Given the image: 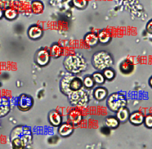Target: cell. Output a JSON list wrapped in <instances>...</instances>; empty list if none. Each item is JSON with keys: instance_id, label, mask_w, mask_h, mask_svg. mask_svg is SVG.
Segmentation results:
<instances>
[{"instance_id": "26", "label": "cell", "mask_w": 152, "mask_h": 149, "mask_svg": "<svg viewBox=\"0 0 152 149\" xmlns=\"http://www.w3.org/2000/svg\"><path fill=\"white\" fill-rule=\"evenodd\" d=\"M93 78H94V82L96 84H103L105 83V77H104L102 73H100V72H95L92 75Z\"/></svg>"}, {"instance_id": "23", "label": "cell", "mask_w": 152, "mask_h": 149, "mask_svg": "<svg viewBox=\"0 0 152 149\" xmlns=\"http://www.w3.org/2000/svg\"><path fill=\"white\" fill-rule=\"evenodd\" d=\"M105 124L107 127H108L111 129H116L118 127L120 124L119 120L118 119L117 117L115 116H109L105 120Z\"/></svg>"}, {"instance_id": "20", "label": "cell", "mask_w": 152, "mask_h": 149, "mask_svg": "<svg viewBox=\"0 0 152 149\" xmlns=\"http://www.w3.org/2000/svg\"><path fill=\"white\" fill-rule=\"evenodd\" d=\"M50 56L51 57L54 59L60 58L64 52V49L62 46L58 43H54L52 45L51 48H50Z\"/></svg>"}, {"instance_id": "12", "label": "cell", "mask_w": 152, "mask_h": 149, "mask_svg": "<svg viewBox=\"0 0 152 149\" xmlns=\"http://www.w3.org/2000/svg\"><path fill=\"white\" fill-rule=\"evenodd\" d=\"M74 131V126L70 123H61L58 127V134L62 137H68Z\"/></svg>"}, {"instance_id": "22", "label": "cell", "mask_w": 152, "mask_h": 149, "mask_svg": "<svg viewBox=\"0 0 152 149\" xmlns=\"http://www.w3.org/2000/svg\"><path fill=\"white\" fill-rule=\"evenodd\" d=\"M18 17V11L14 7H9L4 11V17L8 20H14Z\"/></svg>"}, {"instance_id": "3", "label": "cell", "mask_w": 152, "mask_h": 149, "mask_svg": "<svg viewBox=\"0 0 152 149\" xmlns=\"http://www.w3.org/2000/svg\"><path fill=\"white\" fill-rule=\"evenodd\" d=\"M83 88V80L76 76H65L62 78L60 84L61 92L67 96L72 91H77Z\"/></svg>"}, {"instance_id": "1", "label": "cell", "mask_w": 152, "mask_h": 149, "mask_svg": "<svg viewBox=\"0 0 152 149\" xmlns=\"http://www.w3.org/2000/svg\"><path fill=\"white\" fill-rule=\"evenodd\" d=\"M10 140L13 148H24L31 145L32 134L31 129L24 126H18L13 128L10 134Z\"/></svg>"}, {"instance_id": "8", "label": "cell", "mask_w": 152, "mask_h": 149, "mask_svg": "<svg viewBox=\"0 0 152 149\" xmlns=\"http://www.w3.org/2000/svg\"><path fill=\"white\" fill-rule=\"evenodd\" d=\"M50 51L47 48H41L39 49L35 56V61L36 64L39 67H46L50 62Z\"/></svg>"}, {"instance_id": "18", "label": "cell", "mask_w": 152, "mask_h": 149, "mask_svg": "<svg viewBox=\"0 0 152 149\" xmlns=\"http://www.w3.org/2000/svg\"><path fill=\"white\" fill-rule=\"evenodd\" d=\"M84 41L86 45L89 47H94L96 46L99 43L97 35L94 32H89L84 37Z\"/></svg>"}, {"instance_id": "19", "label": "cell", "mask_w": 152, "mask_h": 149, "mask_svg": "<svg viewBox=\"0 0 152 149\" xmlns=\"http://www.w3.org/2000/svg\"><path fill=\"white\" fill-rule=\"evenodd\" d=\"M116 112H117L116 117L119 120L120 123H126L127 120H129V117L130 113H129V111L126 106L118 109Z\"/></svg>"}, {"instance_id": "2", "label": "cell", "mask_w": 152, "mask_h": 149, "mask_svg": "<svg viewBox=\"0 0 152 149\" xmlns=\"http://www.w3.org/2000/svg\"><path fill=\"white\" fill-rule=\"evenodd\" d=\"M64 67L71 74H78L86 69L87 63L82 55L74 54L67 56L63 62Z\"/></svg>"}, {"instance_id": "24", "label": "cell", "mask_w": 152, "mask_h": 149, "mask_svg": "<svg viewBox=\"0 0 152 149\" xmlns=\"http://www.w3.org/2000/svg\"><path fill=\"white\" fill-rule=\"evenodd\" d=\"M102 74L105 77V80H108V81H112L116 77V73L111 67L104 69L102 71Z\"/></svg>"}, {"instance_id": "27", "label": "cell", "mask_w": 152, "mask_h": 149, "mask_svg": "<svg viewBox=\"0 0 152 149\" xmlns=\"http://www.w3.org/2000/svg\"><path fill=\"white\" fill-rule=\"evenodd\" d=\"M73 4L77 9H84L88 5V0H73Z\"/></svg>"}, {"instance_id": "28", "label": "cell", "mask_w": 152, "mask_h": 149, "mask_svg": "<svg viewBox=\"0 0 152 149\" xmlns=\"http://www.w3.org/2000/svg\"><path fill=\"white\" fill-rule=\"evenodd\" d=\"M145 126L148 128H152V115H148L144 117V121H143Z\"/></svg>"}, {"instance_id": "31", "label": "cell", "mask_w": 152, "mask_h": 149, "mask_svg": "<svg viewBox=\"0 0 152 149\" xmlns=\"http://www.w3.org/2000/svg\"><path fill=\"white\" fill-rule=\"evenodd\" d=\"M149 85H150L151 88H152V77L149 79Z\"/></svg>"}, {"instance_id": "32", "label": "cell", "mask_w": 152, "mask_h": 149, "mask_svg": "<svg viewBox=\"0 0 152 149\" xmlns=\"http://www.w3.org/2000/svg\"><path fill=\"white\" fill-rule=\"evenodd\" d=\"M1 85H2V84H1V83H0V87H1Z\"/></svg>"}, {"instance_id": "29", "label": "cell", "mask_w": 152, "mask_h": 149, "mask_svg": "<svg viewBox=\"0 0 152 149\" xmlns=\"http://www.w3.org/2000/svg\"><path fill=\"white\" fill-rule=\"evenodd\" d=\"M146 30L149 34H151L152 35V20H151L150 21L148 22L147 24V26H146Z\"/></svg>"}, {"instance_id": "4", "label": "cell", "mask_w": 152, "mask_h": 149, "mask_svg": "<svg viewBox=\"0 0 152 149\" xmlns=\"http://www.w3.org/2000/svg\"><path fill=\"white\" fill-rule=\"evenodd\" d=\"M114 59L110 53L105 51H99L96 52L92 58V64L98 71H103L104 69L113 65Z\"/></svg>"}, {"instance_id": "17", "label": "cell", "mask_w": 152, "mask_h": 149, "mask_svg": "<svg viewBox=\"0 0 152 149\" xmlns=\"http://www.w3.org/2000/svg\"><path fill=\"white\" fill-rule=\"evenodd\" d=\"M129 120L131 123V124H133L134 126H140L141 125L142 123H143L144 121V116L141 112L139 111H136V112H133L129 115Z\"/></svg>"}, {"instance_id": "7", "label": "cell", "mask_w": 152, "mask_h": 149, "mask_svg": "<svg viewBox=\"0 0 152 149\" xmlns=\"http://www.w3.org/2000/svg\"><path fill=\"white\" fill-rule=\"evenodd\" d=\"M34 105V99L31 96L26 94L20 95L18 100V108L20 111L26 112L30 110Z\"/></svg>"}, {"instance_id": "21", "label": "cell", "mask_w": 152, "mask_h": 149, "mask_svg": "<svg viewBox=\"0 0 152 149\" xmlns=\"http://www.w3.org/2000/svg\"><path fill=\"white\" fill-rule=\"evenodd\" d=\"M31 9L34 14H40L44 10V4L39 0H35L31 2Z\"/></svg>"}, {"instance_id": "10", "label": "cell", "mask_w": 152, "mask_h": 149, "mask_svg": "<svg viewBox=\"0 0 152 149\" xmlns=\"http://www.w3.org/2000/svg\"><path fill=\"white\" fill-rule=\"evenodd\" d=\"M48 119H49L50 124L54 127H58L63 122L62 115L57 110L50 111L49 116H48Z\"/></svg>"}, {"instance_id": "25", "label": "cell", "mask_w": 152, "mask_h": 149, "mask_svg": "<svg viewBox=\"0 0 152 149\" xmlns=\"http://www.w3.org/2000/svg\"><path fill=\"white\" fill-rule=\"evenodd\" d=\"M83 86L85 87L86 88L88 89H91L93 88H94L95 86L96 83L94 82V80L93 77L90 75H86L84 77L83 80Z\"/></svg>"}, {"instance_id": "14", "label": "cell", "mask_w": 152, "mask_h": 149, "mask_svg": "<svg viewBox=\"0 0 152 149\" xmlns=\"http://www.w3.org/2000/svg\"><path fill=\"white\" fill-rule=\"evenodd\" d=\"M119 69L122 74L125 75H129L132 74L134 70V64L129 59H125L120 63Z\"/></svg>"}, {"instance_id": "6", "label": "cell", "mask_w": 152, "mask_h": 149, "mask_svg": "<svg viewBox=\"0 0 152 149\" xmlns=\"http://www.w3.org/2000/svg\"><path fill=\"white\" fill-rule=\"evenodd\" d=\"M67 96L70 103L75 107H84L89 102V95L83 88L72 91Z\"/></svg>"}, {"instance_id": "11", "label": "cell", "mask_w": 152, "mask_h": 149, "mask_svg": "<svg viewBox=\"0 0 152 149\" xmlns=\"http://www.w3.org/2000/svg\"><path fill=\"white\" fill-rule=\"evenodd\" d=\"M43 35V30L42 27L37 24H33L29 27L28 30V36L31 40H39Z\"/></svg>"}, {"instance_id": "13", "label": "cell", "mask_w": 152, "mask_h": 149, "mask_svg": "<svg viewBox=\"0 0 152 149\" xmlns=\"http://www.w3.org/2000/svg\"><path fill=\"white\" fill-rule=\"evenodd\" d=\"M10 111V102L9 98L0 96V118L6 116Z\"/></svg>"}, {"instance_id": "30", "label": "cell", "mask_w": 152, "mask_h": 149, "mask_svg": "<svg viewBox=\"0 0 152 149\" xmlns=\"http://www.w3.org/2000/svg\"><path fill=\"white\" fill-rule=\"evenodd\" d=\"M2 17H4V10H3L2 7H0V20Z\"/></svg>"}, {"instance_id": "9", "label": "cell", "mask_w": 152, "mask_h": 149, "mask_svg": "<svg viewBox=\"0 0 152 149\" xmlns=\"http://www.w3.org/2000/svg\"><path fill=\"white\" fill-rule=\"evenodd\" d=\"M83 116L80 111L77 108H73L68 113V121L73 126H78L82 123Z\"/></svg>"}, {"instance_id": "15", "label": "cell", "mask_w": 152, "mask_h": 149, "mask_svg": "<svg viewBox=\"0 0 152 149\" xmlns=\"http://www.w3.org/2000/svg\"><path fill=\"white\" fill-rule=\"evenodd\" d=\"M94 98L98 102H101L106 99L108 96V91L104 87H97L94 89Z\"/></svg>"}, {"instance_id": "16", "label": "cell", "mask_w": 152, "mask_h": 149, "mask_svg": "<svg viewBox=\"0 0 152 149\" xmlns=\"http://www.w3.org/2000/svg\"><path fill=\"white\" fill-rule=\"evenodd\" d=\"M97 36L98 39H99V42L103 46H106V45L110 43V41H111V38H112L111 33L106 29L100 30L98 32Z\"/></svg>"}, {"instance_id": "5", "label": "cell", "mask_w": 152, "mask_h": 149, "mask_svg": "<svg viewBox=\"0 0 152 149\" xmlns=\"http://www.w3.org/2000/svg\"><path fill=\"white\" fill-rule=\"evenodd\" d=\"M126 103H127V101H126V96L121 92H115L107 96L106 102L107 107L111 112H116L121 108L125 107L126 106Z\"/></svg>"}]
</instances>
